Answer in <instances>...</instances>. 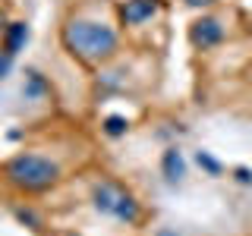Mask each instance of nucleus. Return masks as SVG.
Segmentation results:
<instances>
[{
  "mask_svg": "<svg viewBox=\"0 0 252 236\" xmlns=\"http://www.w3.org/2000/svg\"><path fill=\"white\" fill-rule=\"evenodd\" d=\"M236 179H240V183H252V173L246 167H240V170H236Z\"/></svg>",
  "mask_w": 252,
  "mask_h": 236,
  "instance_id": "f8f14e48",
  "label": "nucleus"
},
{
  "mask_svg": "<svg viewBox=\"0 0 252 236\" xmlns=\"http://www.w3.org/2000/svg\"><path fill=\"white\" fill-rule=\"evenodd\" d=\"M126 129H129L126 117H107V120H104V132H107V136H123Z\"/></svg>",
  "mask_w": 252,
  "mask_h": 236,
  "instance_id": "6e6552de",
  "label": "nucleus"
},
{
  "mask_svg": "<svg viewBox=\"0 0 252 236\" xmlns=\"http://www.w3.org/2000/svg\"><path fill=\"white\" fill-rule=\"evenodd\" d=\"M158 10H161V0H126L120 6V16H123L126 26H142V22H148Z\"/></svg>",
  "mask_w": 252,
  "mask_h": 236,
  "instance_id": "39448f33",
  "label": "nucleus"
},
{
  "mask_svg": "<svg viewBox=\"0 0 252 236\" xmlns=\"http://www.w3.org/2000/svg\"><path fill=\"white\" fill-rule=\"evenodd\" d=\"M63 44L73 57L85 63H101L117 51V31L104 22L92 19H73L63 26Z\"/></svg>",
  "mask_w": 252,
  "mask_h": 236,
  "instance_id": "f257e3e1",
  "label": "nucleus"
},
{
  "mask_svg": "<svg viewBox=\"0 0 252 236\" xmlns=\"http://www.w3.org/2000/svg\"><path fill=\"white\" fill-rule=\"evenodd\" d=\"M26 41H29V26H26V22H10L6 31H3V51L16 54V51H22Z\"/></svg>",
  "mask_w": 252,
  "mask_h": 236,
  "instance_id": "423d86ee",
  "label": "nucleus"
},
{
  "mask_svg": "<svg viewBox=\"0 0 252 236\" xmlns=\"http://www.w3.org/2000/svg\"><path fill=\"white\" fill-rule=\"evenodd\" d=\"M186 3H189V6H211L215 0H186Z\"/></svg>",
  "mask_w": 252,
  "mask_h": 236,
  "instance_id": "ddd939ff",
  "label": "nucleus"
},
{
  "mask_svg": "<svg viewBox=\"0 0 252 236\" xmlns=\"http://www.w3.org/2000/svg\"><path fill=\"white\" fill-rule=\"evenodd\" d=\"M195 161H199V167H205V170L211 173V177H218V173H220V164H218L208 151H199V154H195Z\"/></svg>",
  "mask_w": 252,
  "mask_h": 236,
  "instance_id": "1a4fd4ad",
  "label": "nucleus"
},
{
  "mask_svg": "<svg viewBox=\"0 0 252 236\" xmlns=\"http://www.w3.org/2000/svg\"><path fill=\"white\" fill-rule=\"evenodd\" d=\"M92 202L101 214H110V217L123 220V224H136L139 220V202L123 186L110 183V179H104V183H98L92 189Z\"/></svg>",
  "mask_w": 252,
  "mask_h": 236,
  "instance_id": "7ed1b4c3",
  "label": "nucleus"
},
{
  "mask_svg": "<svg viewBox=\"0 0 252 236\" xmlns=\"http://www.w3.org/2000/svg\"><path fill=\"white\" fill-rule=\"evenodd\" d=\"M10 66H13V54H0V79H3L6 73H10Z\"/></svg>",
  "mask_w": 252,
  "mask_h": 236,
  "instance_id": "9d476101",
  "label": "nucleus"
},
{
  "mask_svg": "<svg viewBox=\"0 0 252 236\" xmlns=\"http://www.w3.org/2000/svg\"><path fill=\"white\" fill-rule=\"evenodd\" d=\"M19 220H26V224H32V227H38V217L32 214V211H19Z\"/></svg>",
  "mask_w": 252,
  "mask_h": 236,
  "instance_id": "9b49d317",
  "label": "nucleus"
},
{
  "mask_svg": "<svg viewBox=\"0 0 252 236\" xmlns=\"http://www.w3.org/2000/svg\"><path fill=\"white\" fill-rule=\"evenodd\" d=\"M0 31H6V19H3V13H0Z\"/></svg>",
  "mask_w": 252,
  "mask_h": 236,
  "instance_id": "4468645a",
  "label": "nucleus"
},
{
  "mask_svg": "<svg viewBox=\"0 0 252 236\" xmlns=\"http://www.w3.org/2000/svg\"><path fill=\"white\" fill-rule=\"evenodd\" d=\"M161 167H164V177H167L170 183H180V179H183V173H186V167H183V154H180L177 148L164 151V161H161Z\"/></svg>",
  "mask_w": 252,
  "mask_h": 236,
  "instance_id": "0eeeda50",
  "label": "nucleus"
},
{
  "mask_svg": "<svg viewBox=\"0 0 252 236\" xmlns=\"http://www.w3.org/2000/svg\"><path fill=\"white\" fill-rule=\"evenodd\" d=\"M189 41H192V47H215L224 41V26H220L218 19H211V16H205V19L192 22V29H189Z\"/></svg>",
  "mask_w": 252,
  "mask_h": 236,
  "instance_id": "20e7f679",
  "label": "nucleus"
},
{
  "mask_svg": "<svg viewBox=\"0 0 252 236\" xmlns=\"http://www.w3.org/2000/svg\"><path fill=\"white\" fill-rule=\"evenodd\" d=\"M3 177L10 179V186L22 189V192H44L57 183L60 170L54 161H47L41 154H16L6 161Z\"/></svg>",
  "mask_w": 252,
  "mask_h": 236,
  "instance_id": "f03ea898",
  "label": "nucleus"
}]
</instances>
